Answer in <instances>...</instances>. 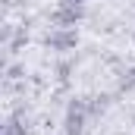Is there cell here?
I'll list each match as a JSON object with an SVG mask.
<instances>
[{
    "instance_id": "3",
    "label": "cell",
    "mask_w": 135,
    "mask_h": 135,
    "mask_svg": "<svg viewBox=\"0 0 135 135\" xmlns=\"http://www.w3.org/2000/svg\"><path fill=\"white\" fill-rule=\"evenodd\" d=\"M82 123H85V104L75 101L72 107H69V113H66V132L69 135H79L82 132Z\"/></svg>"
},
{
    "instance_id": "1",
    "label": "cell",
    "mask_w": 135,
    "mask_h": 135,
    "mask_svg": "<svg viewBox=\"0 0 135 135\" xmlns=\"http://www.w3.org/2000/svg\"><path fill=\"white\" fill-rule=\"evenodd\" d=\"M75 44H79V35L72 32V28H57L54 35H47V47L50 50H60L63 54V50H72Z\"/></svg>"
},
{
    "instance_id": "4",
    "label": "cell",
    "mask_w": 135,
    "mask_h": 135,
    "mask_svg": "<svg viewBox=\"0 0 135 135\" xmlns=\"http://www.w3.org/2000/svg\"><path fill=\"white\" fill-rule=\"evenodd\" d=\"M69 3H79V6H82V3H88V0H69Z\"/></svg>"
},
{
    "instance_id": "2",
    "label": "cell",
    "mask_w": 135,
    "mask_h": 135,
    "mask_svg": "<svg viewBox=\"0 0 135 135\" xmlns=\"http://www.w3.org/2000/svg\"><path fill=\"white\" fill-rule=\"evenodd\" d=\"M79 19H82V6H79V3H69V0L54 13V25H57V28H69V25H75Z\"/></svg>"
}]
</instances>
